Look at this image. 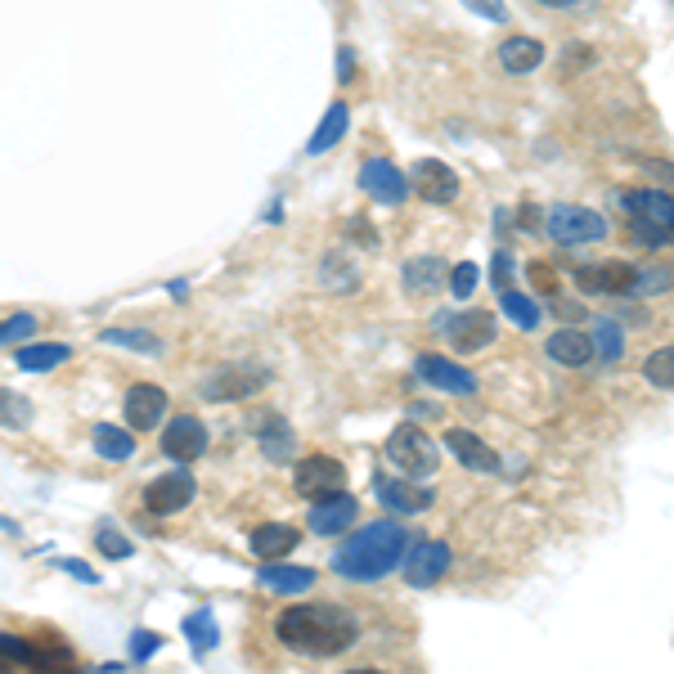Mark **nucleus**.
Segmentation results:
<instances>
[{"instance_id":"obj_48","label":"nucleus","mask_w":674,"mask_h":674,"mask_svg":"<svg viewBox=\"0 0 674 674\" xmlns=\"http://www.w3.org/2000/svg\"><path fill=\"white\" fill-rule=\"evenodd\" d=\"M337 59H342V64H337V72H342V81H351V72H356V55H351V50H342Z\"/></svg>"},{"instance_id":"obj_15","label":"nucleus","mask_w":674,"mask_h":674,"mask_svg":"<svg viewBox=\"0 0 674 674\" xmlns=\"http://www.w3.org/2000/svg\"><path fill=\"white\" fill-rule=\"evenodd\" d=\"M409 189H414L423 203L441 207V203H454V199H459V176H454V167H446V162H437V158H423V162H414Z\"/></svg>"},{"instance_id":"obj_6","label":"nucleus","mask_w":674,"mask_h":674,"mask_svg":"<svg viewBox=\"0 0 674 674\" xmlns=\"http://www.w3.org/2000/svg\"><path fill=\"white\" fill-rule=\"evenodd\" d=\"M431 328L446 333V342H450L454 351H463V356L486 351V347L495 342V333H499L495 315L481 311V306H476V311H441L437 319H431Z\"/></svg>"},{"instance_id":"obj_44","label":"nucleus","mask_w":674,"mask_h":674,"mask_svg":"<svg viewBox=\"0 0 674 674\" xmlns=\"http://www.w3.org/2000/svg\"><path fill=\"white\" fill-rule=\"evenodd\" d=\"M463 5H468L476 19H491V23H504V19H508L504 0H463Z\"/></svg>"},{"instance_id":"obj_37","label":"nucleus","mask_w":674,"mask_h":674,"mask_svg":"<svg viewBox=\"0 0 674 674\" xmlns=\"http://www.w3.org/2000/svg\"><path fill=\"white\" fill-rule=\"evenodd\" d=\"M652 293H670V270L665 266H639L634 270L630 297H652Z\"/></svg>"},{"instance_id":"obj_47","label":"nucleus","mask_w":674,"mask_h":674,"mask_svg":"<svg viewBox=\"0 0 674 674\" xmlns=\"http://www.w3.org/2000/svg\"><path fill=\"white\" fill-rule=\"evenodd\" d=\"M549 297H553V293H549ZM553 315H562V319H581L585 311L575 306V302H562V297H553Z\"/></svg>"},{"instance_id":"obj_13","label":"nucleus","mask_w":674,"mask_h":674,"mask_svg":"<svg viewBox=\"0 0 674 674\" xmlns=\"http://www.w3.org/2000/svg\"><path fill=\"white\" fill-rule=\"evenodd\" d=\"M199 495V481L189 472H167V476H154L149 486H144V508L158 513V517H171L180 508H189Z\"/></svg>"},{"instance_id":"obj_14","label":"nucleus","mask_w":674,"mask_h":674,"mask_svg":"<svg viewBox=\"0 0 674 674\" xmlns=\"http://www.w3.org/2000/svg\"><path fill=\"white\" fill-rule=\"evenodd\" d=\"M414 378L427 382V387L446 392V396H472L476 392V373H468L459 360H446V356H418Z\"/></svg>"},{"instance_id":"obj_20","label":"nucleus","mask_w":674,"mask_h":674,"mask_svg":"<svg viewBox=\"0 0 674 674\" xmlns=\"http://www.w3.org/2000/svg\"><path fill=\"white\" fill-rule=\"evenodd\" d=\"M634 270H639V266H630V261H607V266H589V270H581V274H575V283H581L585 293H607V297L625 293V297H630Z\"/></svg>"},{"instance_id":"obj_30","label":"nucleus","mask_w":674,"mask_h":674,"mask_svg":"<svg viewBox=\"0 0 674 674\" xmlns=\"http://www.w3.org/2000/svg\"><path fill=\"white\" fill-rule=\"evenodd\" d=\"M32 418H36V409H32V401L23 392L0 387V427H5V431H27Z\"/></svg>"},{"instance_id":"obj_19","label":"nucleus","mask_w":674,"mask_h":674,"mask_svg":"<svg viewBox=\"0 0 674 674\" xmlns=\"http://www.w3.org/2000/svg\"><path fill=\"white\" fill-rule=\"evenodd\" d=\"M446 450L468 468V472H499V454L476 437V431H468V427H450L446 431Z\"/></svg>"},{"instance_id":"obj_11","label":"nucleus","mask_w":674,"mask_h":674,"mask_svg":"<svg viewBox=\"0 0 674 674\" xmlns=\"http://www.w3.org/2000/svg\"><path fill=\"white\" fill-rule=\"evenodd\" d=\"M373 495L382 508H392L401 517H414V513H427L431 508V491L418 486L414 476H387V472H373Z\"/></svg>"},{"instance_id":"obj_42","label":"nucleus","mask_w":674,"mask_h":674,"mask_svg":"<svg viewBox=\"0 0 674 674\" xmlns=\"http://www.w3.org/2000/svg\"><path fill=\"white\" fill-rule=\"evenodd\" d=\"M158 648H162V639L154 630H135L131 634V661H149Z\"/></svg>"},{"instance_id":"obj_32","label":"nucleus","mask_w":674,"mask_h":674,"mask_svg":"<svg viewBox=\"0 0 674 674\" xmlns=\"http://www.w3.org/2000/svg\"><path fill=\"white\" fill-rule=\"evenodd\" d=\"M589 342H594V356H603V360H620L625 356V333H620L616 319H594Z\"/></svg>"},{"instance_id":"obj_17","label":"nucleus","mask_w":674,"mask_h":674,"mask_svg":"<svg viewBox=\"0 0 674 674\" xmlns=\"http://www.w3.org/2000/svg\"><path fill=\"white\" fill-rule=\"evenodd\" d=\"M356 517H360V504H356V495L337 491V495H328V499H315V504H311V517H306V526H311L315 536H342L347 526H356Z\"/></svg>"},{"instance_id":"obj_31","label":"nucleus","mask_w":674,"mask_h":674,"mask_svg":"<svg viewBox=\"0 0 674 674\" xmlns=\"http://www.w3.org/2000/svg\"><path fill=\"white\" fill-rule=\"evenodd\" d=\"M100 342H104V347H131V351H139V356H158V351H162V342H158L149 328H104Z\"/></svg>"},{"instance_id":"obj_43","label":"nucleus","mask_w":674,"mask_h":674,"mask_svg":"<svg viewBox=\"0 0 674 674\" xmlns=\"http://www.w3.org/2000/svg\"><path fill=\"white\" fill-rule=\"evenodd\" d=\"M513 274H517V261H513L508 252H495V257H491V279H495L499 293H504V288H513Z\"/></svg>"},{"instance_id":"obj_12","label":"nucleus","mask_w":674,"mask_h":674,"mask_svg":"<svg viewBox=\"0 0 674 674\" xmlns=\"http://www.w3.org/2000/svg\"><path fill=\"white\" fill-rule=\"evenodd\" d=\"M162 454L167 459H176V463H194V459H203L207 454V446H212V437H207V427H203V418H194V414H180V418H171L167 423V431H162Z\"/></svg>"},{"instance_id":"obj_25","label":"nucleus","mask_w":674,"mask_h":674,"mask_svg":"<svg viewBox=\"0 0 674 674\" xmlns=\"http://www.w3.org/2000/svg\"><path fill=\"white\" fill-rule=\"evenodd\" d=\"M257 581L270 594H306L315 585V571L311 566H283V558H279V562H266L257 571Z\"/></svg>"},{"instance_id":"obj_23","label":"nucleus","mask_w":674,"mask_h":674,"mask_svg":"<svg viewBox=\"0 0 674 674\" xmlns=\"http://www.w3.org/2000/svg\"><path fill=\"white\" fill-rule=\"evenodd\" d=\"M297 526H288V521H266V526H257L252 531V553L261 558V562H279V558H288L297 549Z\"/></svg>"},{"instance_id":"obj_8","label":"nucleus","mask_w":674,"mask_h":674,"mask_svg":"<svg viewBox=\"0 0 674 674\" xmlns=\"http://www.w3.org/2000/svg\"><path fill=\"white\" fill-rule=\"evenodd\" d=\"M266 387V369L261 364H225L203 378V401H248Z\"/></svg>"},{"instance_id":"obj_34","label":"nucleus","mask_w":674,"mask_h":674,"mask_svg":"<svg viewBox=\"0 0 674 674\" xmlns=\"http://www.w3.org/2000/svg\"><path fill=\"white\" fill-rule=\"evenodd\" d=\"M216 616H212V607H199L194 616H184V639L194 643L199 652H212L216 648Z\"/></svg>"},{"instance_id":"obj_5","label":"nucleus","mask_w":674,"mask_h":674,"mask_svg":"<svg viewBox=\"0 0 674 674\" xmlns=\"http://www.w3.org/2000/svg\"><path fill=\"white\" fill-rule=\"evenodd\" d=\"M544 229L553 244L562 248H581V244H603L607 238V216L594 207H575V203H558L544 212Z\"/></svg>"},{"instance_id":"obj_45","label":"nucleus","mask_w":674,"mask_h":674,"mask_svg":"<svg viewBox=\"0 0 674 674\" xmlns=\"http://www.w3.org/2000/svg\"><path fill=\"white\" fill-rule=\"evenodd\" d=\"M59 566H64L68 575H77V581H86V585H100V571H90V566H81L77 558H59Z\"/></svg>"},{"instance_id":"obj_3","label":"nucleus","mask_w":674,"mask_h":674,"mask_svg":"<svg viewBox=\"0 0 674 674\" xmlns=\"http://www.w3.org/2000/svg\"><path fill=\"white\" fill-rule=\"evenodd\" d=\"M620 207L630 216V229L639 244L648 248H670V225H674V207L665 189H625Z\"/></svg>"},{"instance_id":"obj_41","label":"nucleus","mask_w":674,"mask_h":674,"mask_svg":"<svg viewBox=\"0 0 674 674\" xmlns=\"http://www.w3.org/2000/svg\"><path fill=\"white\" fill-rule=\"evenodd\" d=\"M347 234H351V244H356V248H369V252L382 244L378 229H373V221H364V216H351V221H347Z\"/></svg>"},{"instance_id":"obj_22","label":"nucleus","mask_w":674,"mask_h":674,"mask_svg":"<svg viewBox=\"0 0 674 674\" xmlns=\"http://www.w3.org/2000/svg\"><path fill=\"white\" fill-rule=\"evenodd\" d=\"M446 274H450V266H446L441 257H409V261L401 266V283H405V293H414V297L441 293V288H446Z\"/></svg>"},{"instance_id":"obj_46","label":"nucleus","mask_w":674,"mask_h":674,"mask_svg":"<svg viewBox=\"0 0 674 674\" xmlns=\"http://www.w3.org/2000/svg\"><path fill=\"white\" fill-rule=\"evenodd\" d=\"M531 279H536V288H540V293H553V288H558V279H553V266H544V261H536V266H531Z\"/></svg>"},{"instance_id":"obj_10","label":"nucleus","mask_w":674,"mask_h":674,"mask_svg":"<svg viewBox=\"0 0 674 674\" xmlns=\"http://www.w3.org/2000/svg\"><path fill=\"white\" fill-rule=\"evenodd\" d=\"M360 189H364L373 203H382V207H401L405 194H409V180H405V171H401L396 162H387V158H364V162H360Z\"/></svg>"},{"instance_id":"obj_36","label":"nucleus","mask_w":674,"mask_h":674,"mask_svg":"<svg viewBox=\"0 0 674 674\" xmlns=\"http://www.w3.org/2000/svg\"><path fill=\"white\" fill-rule=\"evenodd\" d=\"M643 373H648V382H652V387L670 392V387H674V347H656V351L648 356Z\"/></svg>"},{"instance_id":"obj_7","label":"nucleus","mask_w":674,"mask_h":674,"mask_svg":"<svg viewBox=\"0 0 674 674\" xmlns=\"http://www.w3.org/2000/svg\"><path fill=\"white\" fill-rule=\"evenodd\" d=\"M293 491L302 495V499H328V495H337V491H347V468H342V459H333V454H306L302 463H297V472H293Z\"/></svg>"},{"instance_id":"obj_35","label":"nucleus","mask_w":674,"mask_h":674,"mask_svg":"<svg viewBox=\"0 0 674 674\" xmlns=\"http://www.w3.org/2000/svg\"><path fill=\"white\" fill-rule=\"evenodd\" d=\"M0 661H10V665H50V656H45L41 648L23 643L19 634H0Z\"/></svg>"},{"instance_id":"obj_26","label":"nucleus","mask_w":674,"mask_h":674,"mask_svg":"<svg viewBox=\"0 0 674 674\" xmlns=\"http://www.w3.org/2000/svg\"><path fill=\"white\" fill-rule=\"evenodd\" d=\"M94 454H100L104 463H126L135 454V431L131 427L100 423V427H94Z\"/></svg>"},{"instance_id":"obj_1","label":"nucleus","mask_w":674,"mask_h":674,"mask_svg":"<svg viewBox=\"0 0 674 674\" xmlns=\"http://www.w3.org/2000/svg\"><path fill=\"white\" fill-rule=\"evenodd\" d=\"M274 639L297 656H342L360 639V620L337 603H293L274 616Z\"/></svg>"},{"instance_id":"obj_39","label":"nucleus","mask_w":674,"mask_h":674,"mask_svg":"<svg viewBox=\"0 0 674 674\" xmlns=\"http://www.w3.org/2000/svg\"><path fill=\"white\" fill-rule=\"evenodd\" d=\"M446 283H450V293H454L459 302H468V297L476 293V283H481V270H476L472 261H463V266H454V270L446 274Z\"/></svg>"},{"instance_id":"obj_29","label":"nucleus","mask_w":674,"mask_h":674,"mask_svg":"<svg viewBox=\"0 0 674 674\" xmlns=\"http://www.w3.org/2000/svg\"><path fill=\"white\" fill-rule=\"evenodd\" d=\"M319 288H328V293H356L360 288V274L347 257H324L319 261Z\"/></svg>"},{"instance_id":"obj_9","label":"nucleus","mask_w":674,"mask_h":674,"mask_svg":"<svg viewBox=\"0 0 674 674\" xmlns=\"http://www.w3.org/2000/svg\"><path fill=\"white\" fill-rule=\"evenodd\" d=\"M454 553L450 544L441 540H423V544H409L405 558H401V571H405V585L414 589H431V585H441V575L450 571Z\"/></svg>"},{"instance_id":"obj_21","label":"nucleus","mask_w":674,"mask_h":674,"mask_svg":"<svg viewBox=\"0 0 674 674\" xmlns=\"http://www.w3.org/2000/svg\"><path fill=\"white\" fill-rule=\"evenodd\" d=\"M544 356L553 364H566V369H585L594 360V342H589L585 328H558V333H549Z\"/></svg>"},{"instance_id":"obj_24","label":"nucleus","mask_w":674,"mask_h":674,"mask_svg":"<svg viewBox=\"0 0 674 674\" xmlns=\"http://www.w3.org/2000/svg\"><path fill=\"white\" fill-rule=\"evenodd\" d=\"M544 59H549V55H544V45H540L536 36H508V41L499 45V68L513 72V77L536 72Z\"/></svg>"},{"instance_id":"obj_27","label":"nucleus","mask_w":674,"mask_h":674,"mask_svg":"<svg viewBox=\"0 0 674 674\" xmlns=\"http://www.w3.org/2000/svg\"><path fill=\"white\" fill-rule=\"evenodd\" d=\"M14 360H19V369H27V373H50V369H59L64 360H72V347H68V342H32V347H19Z\"/></svg>"},{"instance_id":"obj_4","label":"nucleus","mask_w":674,"mask_h":674,"mask_svg":"<svg viewBox=\"0 0 674 674\" xmlns=\"http://www.w3.org/2000/svg\"><path fill=\"white\" fill-rule=\"evenodd\" d=\"M382 454H387V463L401 472V476H431L441 468V446L427 437L423 427H414V423H401L392 437H387V446H382Z\"/></svg>"},{"instance_id":"obj_38","label":"nucleus","mask_w":674,"mask_h":674,"mask_svg":"<svg viewBox=\"0 0 674 674\" xmlns=\"http://www.w3.org/2000/svg\"><path fill=\"white\" fill-rule=\"evenodd\" d=\"M32 333H36V315L19 311V315H10L5 324H0V347H23Z\"/></svg>"},{"instance_id":"obj_28","label":"nucleus","mask_w":674,"mask_h":674,"mask_svg":"<svg viewBox=\"0 0 674 674\" xmlns=\"http://www.w3.org/2000/svg\"><path fill=\"white\" fill-rule=\"evenodd\" d=\"M347 126H351V109L342 104V100H337L328 113H324V122H319V131L306 139V154H328L333 149V144L337 139H342L347 135Z\"/></svg>"},{"instance_id":"obj_40","label":"nucleus","mask_w":674,"mask_h":674,"mask_svg":"<svg viewBox=\"0 0 674 674\" xmlns=\"http://www.w3.org/2000/svg\"><path fill=\"white\" fill-rule=\"evenodd\" d=\"M94 549H100L104 558H131L135 553V544L122 531H113V526H100V531H94Z\"/></svg>"},{"instance_id":"obj_33","label":"nucleus","mask_w":674,"mask_h":674,"mask_svg":"<svg viewBox=\"0 0 674 674\" xmlns=\"http://www.w3.org/2000/svg\"><path fill=\"white\" fill-rule=\"evenodd\" d=\"M499 311L517 324V328H526V333H531V328H540V306L531 302V297H521V293H513V288H504V293H499Z\"/></svg>"},{"instance_id":"obj_2","label":"nucleus","mask_w":674,"mask_h":674,"mask_svg":"<svg viewBox=\"0 0 674 674\" xmlns=\"http://www.w3.org/2000/svg\"><path fill=\"white\" fill-rule=\"evenodd\" d=\"M409 549V526L401 521H369L360 531H351L342 544L333 549V571L347 575L356 585H369V581H382V575H392L401 566Z\"/></svg>"},{"instance_id":"obj_18","label":"nucleus","mask_w":674,"mask_h":674,"mask_svg":"<svg viewBox=\"0 0 674 674\" xmlns=\"http://www.w3.org/2000/svg\"><path fill=\"white\" fill-rule=\"evenodd\" d=\"M257 446L270 463H293L297 459V431L288 427L283 414H261L257 418Z\"/></svg>"},{"instance_id":"obj_16","label":"nucleus","mask_w":674,"mask_h":674,"mask_svg":"<svg viewBox=\"0 0 674 674\" xmlns=\"http://www.w3.org/2000/svg\"><path fill=\"white\" fill-rule=\"evenodd\" d=\"M122 414L131 423V431H154L162 418H167V392L158 382H135L122 396Z\"/></svg>"},{"instance_id":"obj_49","label":"nucleus","mask_w":674,"mask_h":674,"mask_svg":"<svg viewBox=\"0 0 674 674\" xmlns=\"http://www.w3.org/2000/svg\"><path fill=\"white\" fill-rule=\"evenodd\" d=\"M536 5H549V10H571V5H581V0H536Z\"/></svg>"}]
</instances>
